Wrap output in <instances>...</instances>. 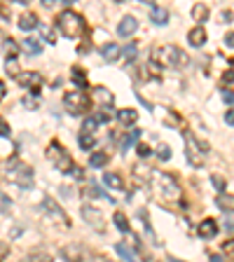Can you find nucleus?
<instances>
[{
	"label": "nucleus",
	"mask_w": 234,
	"mask_h": 262,
	"mask_svg": "<svg viewBox=\"0 0 234 262\" xmlns=\"http://www.w3.org/2000/svg\"><path fill=\"white\" fill-rule=\"evenodd\" d=\"M150 183H153L157 197L164 199L166 204H173L180 199V185L178 181L173 178L171 173H164V171H153L150 173Z\"/></svg>",
	"instance_id": "1"
},
{
	"label": "nucleus",
	"mask_w": 234,
	"mask_h": 262,
	"mask_svg": "<svg viewBox=\"0 0 234 262\" xmlns=\"http://www.w3.org/2000/svg\"><path fill=\"white\" fill-rule=\"evenodd\" d=\"M157 64L166 66V68H185L190 64V56L185 54V49H180L178 45H164L153 52Z\"/></svg>",
	"instance_id": "2"
},
{
	"label": "nucleus",
	"mask_w": 234,
	"mask_h": 262,
	"mask_svg": "<svg viewBox=\"0 0 234 262\" xmlns=\"http://www.w3.org/2000/svg\"><path fill=\"white\" fill-rule=\"evenodd\" d=\"M47 159L54 164L61 173H73V176H80V169L73 164L68 150H66L59 141H52V143H49V148H47Z\"/></svg>",
	"instance_id": "3"
},
{
	"label": "nucleus",
	"mask_w": 234,
	"mask_h": 262,
	"mask_svg": "<svg viewBox=\"0 0 234 262\" xmlns=\"http://www.w3.org/2000/svg\"><path fill=\"white\" fill-rule=\"evenodd\" d=\"M56 28H59L66 37L75 40V37H80L82 33H84V19H82L78 12L66 9V12H61V14L56 17Z\"/></svg>",
	"instance_id": "4"
},
{
	"label": "nucleus",
	"mask_w": 234,
	"mask_h": 262,
	"mask_svg": "<svg viewBox=\"0 0 234 262\" xmlns=\"http://www.w3.org/2000/svg\"><path fill=\"white\" fill-rule=\"evenodd\" d=\"M7 181L19 185V187H24V190H31L33 187V169L28 166L26 162H21V159H12L7 162Z\"/></svg>",
	"instance_id": "5"
},
{
	"label": "nucleus",
	"mask_w": 234,
	"mask_h": 262,
	"mask_svg": "<svg viewBox=\"0 0 234 262\" xmlns=\"http://www.w3.org/2000/svg\"><path fill=\"white\" fill-rule=\"evenodd\" d=\"M183 141H185V157H188L190 166H204V162H206L204 145L192 136V131H185V134H183Z\"/></svg>",
	"instance_id": "6"
},
{
	"label": "nucleus",
	"mask_w": 234,
	"mask_h": 262,
	"mask_svg": "<svg viewBox=\"0 0 234 262\" xmlns=\"http://www.w3.org/2000/svg\"><path fill=\"white\" fill-rule=\"evenodd\" d=\"M63 106H66V110L71 112V115H84L87 112V108H89V99L84 96V94H80V91H68L66 96H63Z\"/></svg>",
	"instance_id": "7"
},
{
	"label": "nucleus",
	"mask_w": 234,
	"mask_h": 262,
	"mask_svg": "<svg viewBox=\"0 0 234 262\" xmlns=\"http://www.w3.org/2000/svg\"><path fill=\"white\" fill-rule=\"evenodd\" d=\"M82 218H84V223L89 227H94L96 232H103V227H106V220H103V213H101V208L91 206V204H84L82 206Z\"/></svg>",
	"instance_id": "8"
},
{
	"label": "nucleus",
	"mask_w": 234,
	"mask_h": 262,
	"mask_svg": "<svg viewBox=\"0 0 234 262\" xmlns=\"http://www.w3.org/2000/svg\"><path fill=\"white\" fill-rule=\"evenodd\" d=\"M42 206H45V213L52 218V220H56V223H59L61 227H71V220H68V216L63 213V208L59 206V204H56L52 197H45Z\"/></svg>",
	"instance_id": "9"
},
{
	"label": "nucleus",
	"mask_w": 234,
	"mask_h": 262,
	"mask_svg": "<svg viewBox=\"0 0 234 262\" xmlns=\"http://www.w3.org/2000/svg\"><path fill=\"white\" fill-rule=\"evenodd\" d=\"M61 255L66 262H89V253L80 244H68L61 248Z\"/></svg>",
	"instance_id": "10"
},
{
	"label": "nucleus",
	"mask_w": 234,
	"mask_h": 262,
	"mask_svg": "<svg viewBox=\"0 0 234 262\" xmlns=\"http://www.w3.org/2000/svg\"><path fill=\"white\" fill-rule=\"evenodd\" d=\"M19 84H24V87H31V91L33 94H40V82H42V77L38 75V73H19Z\"/></svg>",
	"instance_id": "11"
},
{
	"label": "nucleus",
	"mask_w": 234,
	"mask_h": 262,
	"mask_svg": "<svg viewBox=\"0 0 234 262\" xmlns=\"http://www.w3.org/2000/svg\"><path fill=\"white\" fill-rule=\"evenodd\" d=\"M197 234L201 239H213L218 234V223L213 218H206V220H201V225L197 227Z\"/></svg>",
	"instance_id": "12"
},
{
	"label": "nucleus",
	"mask_w": 234,
	"mask_h": 262,
	"mask_svg": "<svg viewBox=\"0 0 234 262\" xmlns=\"http://www.w3.org/2000/svg\"><path fill=\"white\" fill-rule=\"evenodd\" d=\"M136 28H138V21L134 17H124L119 21V26H117V36L119 37H131L136 33Z\"/></svg>",
	"instance_id": "13"
},
{
	"label": "nucleus",
	"mask_w": 234,
	"mask_h": 262,
	"mask_svg": "<svg viewBox=\"0 0 234 262\" xmlns=\"http://www.w3.org/2000/svg\"><path fill=\"white\" fill-rule=\"evenodd\" d=\"M119 52H122V47L117 45V42H106V45L101 47V56H103V61H108V64H113V61L119 59Z\"/></svg>",
	"instance_id": "14"
},
{
	"label": "nucleus",
	"mask_w": 234,
	"mask_h": 262,
	"mask_svg": "<svg viewBox=\"0 0 234 262\" xmlns=\"http://www.w3.org/2000/svg\"><path fill=\"white\" fill-rule=\"evenodd\" d=\"M188 40L192 47H201L204 42H206V31H204V26H195L192 31L188 33Z\"/></svg>",
	"instance_id": "15"
},
{
	"label": "nucleus",
	"mask_w": 234,
	"mask_h": 262,
	"mask_svg": "<svg viewBox=\"0 0 234 262\" xmlns=\"http://www.w3.org/2000/svg\"><path fill=\"white\" fill-rule=\"evenodd\" d=\"M216 206L220 211H225V213H234V197L232 194H225V192H220L216 197Z\"/></svg>",
	"instance_id": "16"
},
{
	"label": "nucleus",
	"mask_w": 234,
	"mask_h": 262,
	"mask_svg": "<svg viewBox=\"0 0 234 262\" xmlns=\"http://www.w3.org/2000/svg\"><path fill=\"white\" fill-rule=\"evenodd\" d=\"M103 183L108 185L110 190H124V181H122V176H117V173H113V171L103 173Z\"/></svg>",
	"instance_id": "17"
},
{
	"label": "nucleus",
	"mask_w": 234,
	"mask_h": 262,
	"mask_svg": "<svg viewBox=\"0 0 234 262\" xmlns=\"http://www.w3.org/2000/svg\"><path fill=\"white\" fill-rule=\"evenodd\" d=\"M17 26L21 28V31H33V28H38L40 24H38V17H36V14H31V12H28V14H21V17H19Z\"/></svg>",
	"instance_id": "18"
},
{
	"label": "nucleus",
	"mask_w": 234,
	"mask_h": 262,
	"mask_svg": "<svg viewBox=\"0 0 234 262\" xmlns=\"http://www.w3.org/2000/svg\"><path fill=\"white\" fill-rule=\"evenodd\" d=\"M117 119H119V124H124V127H129V124H136V119H138V112H136L134 108H124L117 112Z\"/></svg>",
	"instance_id": "19"
},
{
	"label": "nucleus",
	"mask_w": 234,
	"mask_h": 262,
	"mask_svg": "<svg viewBox=\"0 0 234 262\" xmlns=\"http://www.w3.org/2000/svg\"><path fill=\"white\" fill-rule=\"evenodd\" d=\"M21 49H24L26 54L36 56V54H40V52H42V45L38 42L36 37H26V40H21Z\"/></svg>",
	"instance_id": "20"
},
{
	"label": "nucleus",
	"mask_w": 234,
	"mask_h": 262,
	"mask_svg": "<svg viewBox=\"0 0 234 262\" xmlns=\"http://www.w3.org/2000/svg\"><path fill=\"white\" fill-rule=\"evenodd\" d=\"M94 99L99 101V103H103V106H113V94H110L108 89H103V87H94Z\"/></svg>",
	"instance_id": "21"
},
{
	"label": "nucleus",
	"mask_w": 234,
	"mask_h": 262,
	"mask_svg": "<svg viewBox=\"0 0 234 262\" xmlns=\"http://www.w3.org/2000/svg\"><path fill=\"white\" fill-rule=\"evenodd\" d=\"M71 75H73L71 80L75 82V84H78V87H82V89H84V87H87V73L82 71L80 66H73V68H71Z\"/></svg>",
	"instance_id": "22"
},
{
	"label": "nucleus",
	"mask_w": 234,
	"mask_h": 262,
	"mask_svg": "<svg viewBox=\"0 0 234 262\" xmlns=\"http://www.w3.org/2000/svg\"><path fill=\"white\" fill-rule=\"evenodd\" d=\"M150 17H153L155 24H166V19H169V12L164 7H157V5H153L150 7Z\"/></svg>",
	"instance_id": "23"
},
{
	"label": "nucleus",
	"mask_w": 234,
	"mask_h": 262,
	"mask_svg": "<svg viewBox=\"0 0 234 262\" xmlns=\"http://www.w3.org/2000/svg\"><path fill=\"white\" fill-rule=\"evenodd\" d=\"M108 164V154L106 152H94L89 157V166H94V169H103Z\"/></svg>",
	"instance_id": "24"
},
{
	"label": "nucleus",
	"mask_w": 234,
	"mask_h": 262,
	"mask_svg": "<svg viewBox=\"0 0 234 262\" xmlns=\"http://www.w3.org/2000/svg\"><path fill=\"white\" fill-rule=\"evenodd\" d=\"M136 52H138V45H136V42H129L126 47H122V52H119V59H124V61H134V59H136Z\"/></svg>",
	"instance_id": "25"
},
{
	"label": "nucleus",
	"mask_w": 234,
	"mask_h": 262,
	"mask_svg": "<svg viewBox=\"0 0 234 262\" xmlns=\"http://www.w3.org/2000/svg\"><path fill=\"white\" fill-rule=\"evenodd\" d=\"M117 253L122 255L126 262H138V258H136V255L131 253L129 248H126V244H117ZM141 262H153V260H143V258H141Z\"/></svg>",
	"instance_id": "26"
},
{
	"label": "nucleus",
	"mask_w": 234,
	"mask_h": 262,
	"mask_svg": "<svg viewBox=\"0 0 234 262\" xmlns=\"http://www.w3.org/2000/svg\"><path fill=\"white\" fill-rule=\"evenodd\" d=\"M99 129V122H96V117H87L84 119V124H82V136H94V131Z\"/></svg>",
	"instance_id": "27"
},
{
	"label": "nucleus",
	"mask_w": 234,
	"mask_h": 262,
	"mask_svg": "<svg viewBox=\"0 0 234 262\" xmlns=\"http://www.w3.org/2000/svg\"><path fill=\"white\" fill-rule=\"evenodd\" d=\"M113 220H115V225H117V229H119V232H129V220H126V216L122 213V211H115Z\"/></svg>",
	"instance_id": "28"
},
{
	"label": "nucleus",
	"mask_w": 234,
	"mask_h": 262,
	"mask_svg": "<svg viewBox=\"0 0 234 262\" xmlns=\"http://www.w3.org/2000/svg\"><path fill=\"white\" fill-rule=\"evenodd\" d=\"M138 138H141V131H129V134H126L122 141H119V148H122V152H124V150H126V148H129L131 143H136Z\"/></svg>",
	"instance_id": "29"
},
{
	"label": "nucleus",
	"mask_w": 234,
	"mask_h": 262,
	"mask_svg": "<svg viewBox=\"0 0 234 262\" xmlns=\"http://www.w3.org/2000/svg\"><path fill=\"white\" fill-rule=\"evenodd\" d=\"M21 262H54V258L49 253H31V255H26Z\"/></svg>",
	"instance_id": "30"
},
{
	"label": "nucleus",
	"mask_w": 234,
	"mask_h": 262,
	"mask_svg": "<svg viewBox=\"0 0 234 262\" xmlns=\"http://www.w3.org/2000/svg\"><path fill=\"white\" fill-rule=\"evenodd\" d=\"M192 17L197 19V21H206V17H208V7H206V5H197V7L192 9Z\"/></svg>",
	"instance_id": "31"
},
{
	"label": "nucleus",
	"mask_w": 234,
	"mask_h": 262,
	"mask_svg": "<svg viewBox=\"0 0 234 262\" xmlns=\"http://www.w3.org/2000/svg\"><path fill=\"white\" fill-rule=\"evenodd\" d=\"M157 157L162 159V162H169L171 159V148L166 143H159V148H157Z\"/></svg>",
	"instance_id": "32"
},
{
	"label": "nucleus",
	"mask_w": 234,
	"mask_h": 262,
	"mask_svg": "<svg viewBox=\"0 0 234 262\" xmlns=\"http://www.w3.org/2000/svg\"><path fill=\"white\" fill-rule=\"evenodd\" d=\"M78 143H80V148H84V150H91V148H94V143H96V138H94V136H82L80 134Z\"/></svg>",
	"instance_id": "33"
},
{
	"label": "nucleus",
	"mask_w": 234,
	"mask_h": 262,
	"mask_svg": "<svg viewBox=\"0 0 234 262\" xmlns=\"http://www.w3.org/2000/svg\"><path fill=\"white\" fill-rule=\"evenodd\" d=\"M9 208H12V199H9L5 192H0V213H5Z\"/></svg>",
	"instance_id": "34"
},
{
	"label": "nucleus",
	"mask_w": 234,
	"mask_h": 262,
	"mask_svg": "<svg viewBox=\"0 0 234 262\" xmlns=\"http://www.w3.org/2000/svg\"><path fill=\"white\" fill-rule=\"evenodd\" d=\"M5 71L12 73L14 77H19V66H17V59H7L5 61Z\"/></svg>",
	"instance_id": "35"
},
{
	"label": "nucleus",
	"mask_w": 234,
	"mask_h": 262,
	"mask_svg": "<svg viewBox=\"0 0 234 262\" xmlns=\"http://www.w3.org/2000/svg\"><path fill=\"white\" fill-rule=\"evenodd\" d=\"M9 134H12V129H9L7 119H5V117H0V136H2V138H7Z\"/></svg>",
	"instance_id": "36"
},
{
	"label": "nucleus",
	"mask_w": 234,
	"mask_h": 262,
	"mask_svg": "<svg viewBox=\"0 0 234 262\" xmlns=\"http://www.w3.org/2000/svg\"><path fill=\"white\" fill-rule=\"evenodd\" d=\"M40 28H42V36H45L47 42H52V45H54V42H56V40H54V31H52L49 26H40Z\"/></svg>",
	"instance_id": "37"
},
{
	"label": "nucleus",
	"mask_w": 234,
	"mask_h": 262,
	"mask_svg": "<svg viewBox=\"0 0 234 262\" xmlns=\"http://www.w3.org/2000/svg\"><path fill=\"white\" fill-rule=\"evenodd\" d=\"M136 152H138V157H148V154H150V148L145 143H138L136 145Z\"/></svg>",
	"instance_id": "38"
},
{
	"label": "nucleus",
	"mask_w": 234,
	"mask_h": 262,
	"mask_svg": "<svg viewBox=\"0 0 234 262\" xmlns=\"http://www.w3.org/2000/svg\"><path fill=\"white\" fill-rule=\"evenodd\" d=\"M7 255H9V246L0 241V262H5V258H7Z\"/></svg>",
	"instance_id": "39"
},
{
	"label": "nucleus",
	"mask_w": 234,
	"mask_h": 262,
	"mask_svg": "<svg viewBox=\"0 0 234 262\" xmlns=\"http://www.w3.org/2000/svg\"><path fill=\"white\" fill-rule=\"evenodd\" d=\"M211 183H213V185H216L218 190H223V187H225V181H223V178H220V176H211Z\"/></svg>",
	"instance_id": "40"
},
{
	"label": "nucleus",
	"mask_w": 234,
	"mask_h": 262,
	"mask_svg": "<svg viewBox=\"0 0 234 262\" xmlns=\"http://www.w3.org/2000/svg\"><path fill=\"white\" fill-rule=\"evenodd\" d=\"M223 101L232 106V103H234V91H230V89H225V91H223Z\"/></svg>",
	"instance_id": "41"
},
{
	"label": "nucleus",
	"mask_w": 234,
	"mask_h": 262,
	"mask_svg": "<svg viewBox=\"0 0 234 262\" xmlns=\"http://www.w3.org/2000/svg\"><path fill=\"white\" fill-rule=\"evenodd\" d=\"M225 124L234 127V110H227V112H225Z\"/></svg>",
	"instance_id": "42"
},
{
	"label": "nucleus",
	"mask_w": 234,
	"mask_h": 262,
	"mask_svg": "<svg viewBox=\"0 0 234 262\" xmlns=\"http://www.w3.org/2000/svg\"><path fill=\"white\" fill-rule=\"evenodd\" d=\"M225 45L227 47H234V33H227V36H225Z\"/></svg>",
	"instance_id": "43"
},
{
	"label": "nucleus",
	"mask_w": 234,
	"mask_h": 262,
	"mask_svg": "<svg viewBox=\"0 0 234 262\" xmlns=\"http://www.w3.org/2000/svg\"><path fill=\"white\" fill-rule=\"evenodd\" d=\"M223 80H225V82H234V71H227L225 75H223Z\"/></svg>",
	"instance_id": "44"
},
{
	"label": "nucleus",
	"mask_w": 234,
	"mask_h": 262,
	"mask_svg": "<svg viewBox=\"0 0 234 262\" xmlns=\"http://www.w3.org/2000/svg\"><path fill=\"white\" fill-rule=\"evenodd\" d=\"M42 5H45V7H54L56 0H42Z\"/></svg>",
	"instance_id": "45"
},
{
	"label": "nucleus",
	"mask_w": 234,
	"mask_h": 262,
	"mask_svg": "<svg viewBox=\"0 0 234 262\" xmlns=\"http://www.w3.org/2000/svg\"><path fill=\"white\" fill-rule=\"evenodd\" d=\"M2 96H5V84L0 82V101H2Z\"/></svg>",
	"instance_id": "46"
},
{
	"label": "nucleus",
	"mask_w": 234,
	"mask_h": 262,
	"mask_svg": "<svg viewBox=\"0 0 234 262\" xmlns=\"http://www.w3.org/2000/svg\"><path fill=\"white\" fill-rule=\"evenodd\" d=\"M211 262H223V258H220V255H213V258H211Z\"/></svg>",
	"instance_id": "47"
},
{
	"label": "nucleus",
	"mask_w": 234,
	"mask_h": 262,
	"mask_svg": "<svg viewBox=\"0 0 234 262\" xmlns=\"http://www.w3.org/2000/svg\"><path fill=\"white\" fill-rule=\"evenodd\" d=\"M169 262H183V260H176V258H173V255H169Z\"/></svg>",
	"instance_id": "48"
},
{
	"label": "nucleus",
	"mask_w": 234,
	"mask_h": 262,
	"mask_svg": "<svg viewBox=\"0 0 234 262\" xmlns=\"http://www.w3.org/2000/svg\"><path fill=\"white\" fill-rule=\"evenodd\" d=\"M103 262H113V260H103Z\"/></svg>",
	"instance_id": "49"
}]
</instances>
